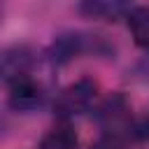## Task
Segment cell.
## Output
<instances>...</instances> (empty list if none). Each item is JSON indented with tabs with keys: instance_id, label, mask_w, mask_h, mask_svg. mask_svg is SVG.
Returning a JSON list of instances; mask_svg holds the SVG:
<instances>
[{
	"instance_id": "1",
	"label": "cell",
	"mask_w": 149,
	"mask_h": 149,
	"mask_svg": "<svg viewBox=\"0 0 149 149\" xmlns=\"http://www.w3.org/2000/svg\"><path fill=\"white\" fill-rule=\"evenodd\" d=\"M98 98V84L91 79V77H81L77 81H72L70 86H65L56 100H54V114L63 121L72 119V116H79L84 112H88L93 107Z\"/></svg>"
},
{
	"instance_id": "2",
	"label": "cell",
	"mask_w": 149,
	"mask_h": 149,
	"mask_svg": "<svg viewBox=\"0 0 149 149\" xmlns=\"http://www.w3.org/2000/svg\"><path fill=\"white\" fill-rule=\"evenodd\" d=\"M100 54L105 51V44L100 37H91V35H84V33H65V35H58L49 51H47V58L51 61V65H68L70 61L84 56V54Z\"/></svg>"
},
{
	"instance_id": "3",
	"label": "cell",
	"mask_w": 149,
	"mask_h": 149,
	"mask_svg": "<svg viewBox=\"0 0 149 149\" xmlns=\"http://www.w3.org/2000/svg\"><path fill=\"white\" fill-rule=\"evenodd\" d=\"M98 123L105 130L107 137L121 140V137H130V126H133V116H130V105L128 100L116 93L112 98H107L100 109H98Z\"/></svg>"
},
{
	"instance_id": "4",
	"label": "cell",
	"mask_w": 149,
	"mask_h": 149,
	"mask_svg": "<svg viewBox=\"0 0 149 149\" xmlns=\"http://www.w3.org/2000/svg\"><path fill=\"white\" fill-rule=\"evenodd\" d=\"M44 100H47V91H44V86L40 81H35L30 77V72L14 79V81H9L7 102H9V107L14 112H23V114L35 112V109H40L44 105Z\"/></svg>"
},
{
	"instance_id": "5",
	"label": "cell",
	"mask_w": 149,
	"mask_h": 149,
	"mask_svg": "<svg viewBox=\"0 0 149 149\" xmlns=\"http://www.w3.org/2000/svg\"><path fill=\"white\" fill-rule=\"evenodd\" d=\"M135 7V0H79L77 12L93 21H116Z\"/></svg>"
},
{
	"instance_id": "6",
	"label": "cell",
	"mask_w": 149,
	"mask_h": 149,
	"mask_svg": "<svg viewBox=\"0 0 149 149\" xmlns=\"http://www.w3.org/2000/svg\"><path fill=\"white\" fill-rule=\"evenodd\" d=\"M33 63H35V56L28 47H9V49L0 51V79H5L9 84V81L28 74Z\"/></svg>"
},
{
	"instance_id": "7",
	"label": "cell",
	"mask_w": 149,
	"mask_h": 149,
	"mask_svg": "<svg viewBox=\"0 0 149 149\" xmlns=\"http://www.w3.org/2000/svg\"><path fill=\"white\" fill-rule=\"evenodd\" d=\"M126 21H128V30H130L133 42L140 49L149 51V7L147 5H135L126 14Z\"/></svg>"
},
{
	"instance_id": "8",
	"label": "cell",
	"mask_w": 149,
	"mask_h": 149,
	"mask_svg": "<svg viewBox=\"0 0 149 149\" xmlns=\"http://www.w3.org/2000/svg\"><path fill=\"white\" fill-rule=\"evenodd\" d=\"M40 149H79V137H77V133H74L72 126L63 123V126L51 128L42 137Z\"/></svg>"
},
{
	"instance_id": "9",
	"label": "cell",
	"mask_w": 149,
	"mask_h": 149,
	"mask_svg": "<svg viewBox=\"0 0 149 149\" xmlns=\"http://www.w3.org/2000/svg\"><path fill=\"white\" fill-rule=\"evenodd\" d=\"M130 137H133V140H140V142L149 140V114L133 121V126H130Z\"/></svg>"
}]
</instances>
